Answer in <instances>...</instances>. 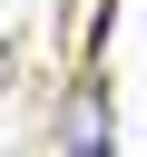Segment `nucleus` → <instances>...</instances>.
Listing matches in <instances>:
<instances>
[{
    "instance_id": "obj_1",
    "label": "nucleus",
    "mask_w": 147,
    "mask_h": 157,
    "mask_svg": "<svg viewBox=\"0 0 147 157\" xmlns=\"http://www.w3.org/2000/svg\"><path fill=\"white\" fill-rule=\"evenodd\" d=\"M59 157H108V108H98V98H78V108L59 118Z\"/></svg>"
},
{
    "instance_id": "obj_2",
    "label": "nucleus",
    "mask_w": 147,
    "mask_h": 157,
    "mask_svg": "<svg viewBox=\"0 0 147 157\" xmlns=\"http://www.w3.org/2000/svg\"><path fill=\"white\" fill-rule=\"evenodd\" d=\"M0 78H10V49H0Z\"/></svg>"
}]
</instances>
